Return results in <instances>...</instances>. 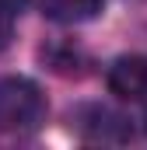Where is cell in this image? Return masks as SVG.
Instances as JSON below:
<instances>
[{
	"label": "cell",
	"instance_id": "6da1fadb",
	"mask_svg": "<svg viewBox=\"0 0 147 150\" xmlns=\"http://www.w3.org/2000/svg\"><path fill=\"white\" fill-rule=\"evenodd\" d=\"M46 119V98L28 77H0V133L25 136Z\"/></svg>",
	"mask_w": 147,
	"mask_h": 150
},
{
	"label": "cell",
	"instance_id": "7a4b0ae2",
	"mask_svg": "<svg viewBox=\"0 0 147 150\" xmlns=\"http://www.w3.org/2000/svg\"><path fill=\"white\" fill-rule=\"evenodd\" d=\"M109 91L123 101H147V56H119L109 67Z\"/></svg>",
	"mask_w": 147,
	"mask_h": 150
},
{
	"label": "cell",
	"instance_id": "3957f363",
	"mask_svg": "<svg viewBox=\"0 0 147 150\" xmlns=\"http://www.w3.org/2000/svg\"><path fill=\"white\" fill-rule=\"evenodd\" d=\"M102 7H105V0H42V14L49 21H60V25L91 21L102 14Z\"/></svg>",
	"mask_w": 147,
	"mask_h": 150
},
{
	"label": "cell",
	"instance_id": "277c9868",
	"mask_svg": "<svg viewBox=\"0 0 147 150\" xmlns=\"http://www.w3.org/2000/svg\"><path fill=\"white\" fill-rule=\"evenodd\" d=\"M84 133H88L91 140L112 143V140H119L116 133H123V136H126V126H123V119H119V115H112L109 108H91V112H88V122H84Z\"/></svg>",
	"mask_w": 147,
	"mask_h": 150
},
{
	"label": "cell",
	"instance_id": "5b68a950",
	"mask_svg": "<svg viewBox=\"0 0 147 150\" xmlns=\"http://www.w3.org/2000/svg\"><path fill=\"white\" fill-rule=\"evenodd\" d=\"M25 4H28V0H0V18H7V21L18 18V14L25 11Z\"/></svg>",
	"mask_w": 147,
	"mask_h": 150
},
{
	"label": "cell",
	"instance_id": "8992f818",
	"mask_svg": "<svg viewBox=\"0 0 147 150\" xmlns=\"http://www.w3.org/2000/svg\"><path fill=\"white\" fill-rule=\"evenodd\" d=\"M144 129H147V108H144Z\"/></svg>",
	"mask_w": 147,
	"mask_h": 150
}]
</instances>
